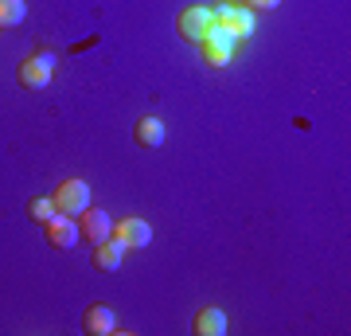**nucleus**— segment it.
Masks as SVG:
<instances>
[{"label": "nucleus", "instance_id": "f257e3e1", "mask_svg": "<svg viewBox=\"0 0 351 336\" xmlns=\"http://www.w3.org/2000/svg\"><path fill=\"white\" fill-rule=\"evenodd\" d=\"M51 203H55V212H59V215H71V219H78V215L90 208V188H86V180H63V184H55V192H51Z\"/></svg>", "mask_w": 351, "mask_h": 336}, {"label": "nucleus", "instance_id": "f03ea898", "mask_svg": "<svg viewBox=\"0 0 351 336\" xmlns=\"http://www.w3.org/2000/svg\"><path fill=\"white\" fill-rule=\"evenodd\" d=\"M211 20L230 27L239 39L254 36V8H246V4H219V8H211Z\"/></svg>", "mask_w": 351, "mask_h": 336}, {"label": "nucleus", "instance_id": "7ed1b4c3", "mask_svg": "<svg viewBox=\"0 0 351 336\" xmlns=\"http://www.w3.org/2000/svg\"><path fill=\"white\" fill-rule=\"evenodd\" d=\"M211 8H203V4H191V8H184V12L176 16V32H180V39H188V43H203V36H207V27H211Z\"/></svg>", "mask_w": 351, "mask_h": 336}, {"label": "nucleus", "instance_id": "20e7f679", "mask_svg": "<svg viewBox=\"0 0 351 336\" xmlns=\"http://www.w3.org/2000/svg\"><path fill=\"white\" fill-rule=\"evenodd\" d=\"M43 231H47V243L55 250H71L82 238V231H78V219H71V215H51L47 223H43Z\"/></svg>", "mask_w": 351, "mask_h": 336}, {"label": "nucleus", "instance_id": "39448f33", "mask_svg": "<svg viewBox=\"0 0 351 336\" xmlns=\"http://www.w3.org/2000/svg\"><path fill=\"white\" fill-rule=\"evenodd\" d=\"M113 238L125 250H145L152 243V227L145 219H121V223H113Z\"/></svg>", "mask_w": 351, "mask_h": 336}, {"label": "nucleus", "instance_id": "423d86ee", "mask_svg": "<svg viewBox=\"0 0 351 336\" xmlns=\"http://www.w3.org/2000/svg\"><path fill=\"white\" fill-rule=\"evenodd\" d=\"M78 231L90 238V243H106L113 235V219L110 212H101V208H86V212L78 215Z\"/></svg>", "mask_w": 351, "mask_h": 336}, {"label": "nucleus", "instance_id": "0eeeda50", "mask_svg": "<svg viewBox=\"0 0 351 336\" xmlns=\"http://www.w3.org/2000/svg\"><path fill=\"white\" fill-rule=\"evenodd\" d=\"M113 328H117V317H113L110 305H101V301L86 305V313H82V333L86 336H110Z\"/></svg>", "mask_w": 351, "mask_h": 336}, {"label": "nucleus", "instance_id": "6e6552de", "mask_svg": "<svg viewBox=\"0 0 351 336\" xmlns=\"http://www.w3.org/2000/svg\"><path fill=\"white\" fill-rule=\"evenodd\" d=\"M121 258H125V247L117 243V238H106V243H94V270H101V274H113L117 266H121Z\"/></svg>", "mask_w": 351, "mask_h": 336}, {"label": "nucleus", "instance_id": "1a4fd4ad", "mask_svg": "<svg viewBox=\"0 0 351 336\" xmlns=\"http://www.w3.org/2000/svg\"><path fill=\"white\" fill-rule=\"evenodd\" d=\"M16 82H20L24 90H47L51 87V71L47 67H39V63L27 55V59L16 67Z\"/></svg>", "mask_w": 351, "mask_h": 336}, {"label": "nucleus", "instance_id": "9d476101", "mask_svg": "<svg viewBox=\"0 0 351 336\" xmlns=\"http://www.w3.org/2000/svg\"><path fill=\"white\" fill-rule=\"evenodd\" d=\"M133 137H137L141 149H160L164 137H168V129H164L160 117H141V122L133 125Z\"/></svg>", "mask_w": 351, "mask_h": 336}, {"label": "nucleus", "instance_id": "9b49d317", "mask_svg": "<svg viewBox=\"0 0 351 336\" xmlns=\"http://www.w3.org/2000/svg\"><path fill=\"white\" fill-rule=\"evenodd\" d=\"M191 333L195 336H223L226 333V313L223 309H199L195 321H191Z\"/></svg>", "mask_w": 351, "mask_h": 336}, {"label": "nucleus", "instance_id": "f8f14e48", "mask_svg": "<svg viewBox=\"0 0 351 336\" xmlns=\"http://www.w3.org/2000/svg\"><path fill=\"white\" fill-rule=\"evenodd\" d=\"M27 16L24 0H0V27H20Z\"/></svg>", "mask_w": 351, "mask_h": 336}, {"label": "nucleus", "instance_id": "ddd939ff", "mask_svg": "<svg viewBox=\"0 0 351 336\" xmlns=\"http://www.w3.org/2000/svg\"><path fill=\"white\" fill-rule=\"evenodd\" d=\"M203 43H207V47L234 51V43H239V36H234L230 27H223V24H211V27H207V36H203Z\"/></svg>", "mask_w": 351, "mask_h": 336}, {"label": "nucleus", "instance_id": "4468645a", "mask_svg": "<svg viewBox=\"0 0 351 336\" xmlns=\"http://www.w3.org/2000/svg\"><path fill=\"white\" fill-rule=\"evenodd\" d=\"M51 215H55V203H51V196L27 199V219H32V223H47Z\"/></svg>", "mask_w": 351, "mask_h": 336}, {"label": "nucleus", "instance_id": "2eb2a0df", "mask_svg": "<svg viewBox=\"0 0 351 336\" xmlns=\"http://www.w3.org/2000/svg\"><path fill=\"white\" fill-rule=\"evenodd\" d=\"M199 51H203V59L211 63V67H226V63H230V51H223V47H207V43H199Z\"/></svg>", "mask_w": 351, "mask_h": 336}, {"label": "nucleus", "instance_id": "dca6fc26", "mask_svg": "<svg viewBox=\"0 0 351 336\" xmlns=\"http://www.w3.org/2000/svg\"><path fill=\"white\" fill-rule=\"evenodd\" d=\"M32 59H36L39 67H47V71H55V63H59V55H55V51H47V47H43V51H36Z\"/></svg>", "mask_w": 351, "mask_h": 336}, {"label": "nucleus", "instance_id": "f3484780", "mask_svg": "<svg viewBox=\"0 0 351 336\" xmlns=\"http://www.w3.org/2000/svg\"><path fill=\"white\" fill-rule=\"evenodd\" d=\"M281 0H246V8H277Z\"/></svg>", "mask_w": 351, "mask_h": 336}, {"label": "nucleus", "instance_id": "a211bd4d", "mask_svg": "<svg viewBox=\"0 0 351 336\" xmlns=\"http://www.w3.org/2000/svg\"><path fill=\"white\" fill-rule=\"evenodd\" d=\"M226 4H246V0H226Z\"/></svg>", "mask_w": 351, "mask_h": 336}]
</instances>
